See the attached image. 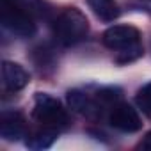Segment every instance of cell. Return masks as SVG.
Returning <instances> with one entry per match:
<instances>
[{
    "instance_id": "cell-1",
    "label": "cell",
    "mask_w": 151,
    "mask_h": 151,
    "mask_svg": "<svg viewBox=\"0 0 151 151\" xmlns=\"http://www.w3.org/2000/svg\"><path fill=\"white\" fill-rule=\"evenodd\" d=\"M53 30H55V37L59 39L60 45L73 46L87 36L89 22L78 9L69 7L60 13V16L57 18V22L53 25Z\"/></svg>"
},
{
    "instance_id": "cell-2",
    "label": "cell",
    "mask_w": 151,
    "mask_h": 151,
    "mask_svg": "<svg viewBox=\"0 0 151 151\" xmlns=\"http://www.w3.org/2000/svg\"><path fill=\"white\" fill-rule=\"evenodd\" d=\"M34 117L45 128L57 130L68 123V114L62 109L60 101L52 98L46 93H37L34 98Z\"/></svg>"
},
{
    "instance_id": "cell-3",
    "label": "cell",
    "mask_w": 151,
    "mask_h": 151,
    "mask_svg": "<svg viewBox=\"0 0 151 151\" xmlns=\"http://www.w3.org/2000/svg\"><path fill=\"white\" fill-rule=\"evenodd\" d=\"M0 18H2V25L9 32L20 37H30L36 34V23L32 14L11 0H2V16Z\"/></svg>"
},
{
    "instance_id": "cell-4",
    "label": "cell",
    "mask_w": 151,
    "mask_h": 151,
    "mask_svg": "<svg viewBox=\"0 0 151 151\" xmlns=\"http://www.w3.org/2000/svg\"><path fill=\"white\" fill-rule=\"evenodd\" d=\"M103 45L116 52H124L140 46V32L132 25H114L105 30Z\"/></svg>"
},
{
    "instance_id": "cell-5",
    "label": "cell",
    "mask_w": 151,
    "mask_h": 151,
    "mask_svg": "<svg viewBox=\"0 0 151 151\" xmlns=\"http://www.w3.org/2000/svg\"><path fill=\"white\" fill-rule=\"evenodd\" d=\"M109 121L116 130L124 132V133H133L142 128V119H140L137 109H133L128 103L114 105L109 114Z\"/></svg>"
},
{
    "instance_id": "cell-6",
    "label": "cell",
    "mask_w": 151,
    "mask_h": 151,
    "mask_svg": "<svg viewBox=\"0 0 151 151\" xmlns=\"http://www.w3.org/2000/svg\"><path fill=\"white\" fill-rule=\"evenodd\" d=\"M29 80H30V77H29V73L25 71L23 66L11 62V60L2 62V84H4L6 91L18 93L29 84Z\"/></svg>"
},
{
    "instance_id": "cell-7",
    "label": "cell",
    "mask_w": 151,
    "mask_h": 151,
    "mask_svg": "<svg viewBox=\"0 0 151 151\" xmlns=\"http://www.w3.org/2000/svg\"><path fill=\"white\" fill-rule=\"evenodd\" d=\"M25 133V121L18 112H4L0 119V135L6 140H18Z\"/></svg>"
},
{
    "instance_id": "cell-8",
    "label": "cell",
    "mask_w": 151,
    "mask_h": 151,
    "mask_svg": "<svg viewBox=\"0 0 151 151\" xmlns=\"http://www.w3.org/2000/svg\"><path fill=\"white\" fill-rule=\"evenodd\" d=\"M89 7L93 9V13L101 20V22H114L119 18L121 11H119V6L116 4V0H87Z\"/></svg>"
},
{
    "instance_id": "cell-9",
    "label": "cell",
    "mask_w": 151,
    "mask_h": 151,
    "mask_svg": "<svg viewBox=\"0 0 151 151\" xmlns=\"http://www.w3.org/2000/svg\"><path fill=\"white\" fill-rule=\"evenodd\" d=\"M66 100H68V105L73 112H77V114H91L94 110V103L91 101V98L78 91V89H73L66 94Z\"/></svg>"
},
{
    "instance_id": "cell-10",
    "label": "cell",
    "mask_w": 151,
    "mask_h": 151,
    "mask_svg": "<svg viewBox=\"0 0 151 151\" xmlns=\"http://www.w3.org/2000/svg\"><path fill=\"white\" fill-rule=\"evenodd\" d=\"M53 140H55V130L45 128L43 132H37L36 135H32L27 140V146L32 149H46L53 144Z\"/></svg>"
},
{
    "instance_id": "cell-11",
    "label": "cell",
    "mask_w": 151,
    "mask_h": 151,
    "mask_svg": "<svg viewBox=\"0 0 151 151\" xmlns=\"http://www.w3.org/2000/svg\"><path fill=\"white\" fill-rule=\"evenodd\" d=\"M137 105H139V109L144 112V114H147V116H151V82L149 84H146L139 93H137Z\"/></svg>"
},
{
    "instance_id": "cell-12",
    "label": "cell",
    "mask_w": 151,
    "mask_h": 151,
    "mask_svg": "<svg viewBox=\"0 0 151 151\" xmlns=\"http://www.w3.org/2000/svg\"><path fill=\"white\" fill-rule=\"evenodd\" d=\"M139 147H140V149H144V151H151V132H147V133L144 135V139L140 140Z\"/></svg>"
}]
</instances>
